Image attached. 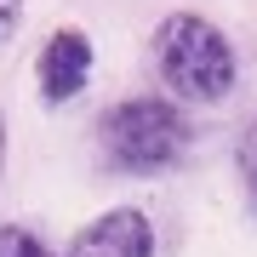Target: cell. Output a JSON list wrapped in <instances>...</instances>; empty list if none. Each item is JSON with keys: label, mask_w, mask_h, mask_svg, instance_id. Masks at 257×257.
I'll use <instances>...</instances> for the list:
<instances>
[{"label": "cell", "mask_w": 257, "mask_h": 257, "mask_svg": "<svg viewBox=\"0 0 257 257\" xmlns=\"http://www.w3.org/2000/svg\"><path fill=\"white\" fill-rule=\"evenodd\" d=\"M103 160L126 177H160L177 172L183 155L194 149V120L172 97H120L97 120Z\"/></svg>", "instance_id": "obj_1"}, {"label": "cell", "mask_w": 257, "mask_h": 257, "mask_svg": "<svg viewBox=\"0 0 257 257\" xmlns=\"http://www.w3.org/2000/svg\"><path fill=\"white\" fill-rule=\"evenodd\" d=\"M155 69L166 80V92L177 103H223L240 80V63H234V46L211 18L200 12H172L155 35Z\"/></svg>", "instance_id": "obj_2"}, {"label": "cell", "mask_w": 257, "mask_h": 257, "mask_svg": "<svg viewBox=\"0 0 257 257\" xmlns=\"http://www.w3.org/2000/svg\"><path fill=\"white\" fill-rule=\"evenodd\" d=\"M92 69H97L92 35L63 23V29L46 35V46H40V57H35V86H40V97H46L52 109H63V103H74L86 86H92Z\"/></svg>", "instance_id": "obj_3"}, {"label": "cell", "mask_w": 257, "mask_h": 257, "mask_svg": "<svg viewBox=\"0 0 257 257\" xmlns=\"http://www.w3.org/2000/svg\"><path fill=\"white\" fill-rule=\"evenodd\" d=\"M63 257H155V223L138 206H109L69 234Z\"/></svg>", "instance_id": "obj_4"}, {"label": "cell", "mask_w": 257, "mask_h": 257, "mask_svg": "<svg viewBox=\"0 0 257 257\" xmlns=\"http://www.w3.org/2000/svg\"><path fill=\"white\" fill-rule=\"evenodd\" d=\"M0 257H57L40 234L18 229V223H0Z\"/></svg>", "instance_id": "obj_5"}, {"label": "cell", "mask_w": 257, "mask_h": 257, "mask_svg": "<svg viewBox=\"0 0 257 257\" xmlns=\"http://www.w3.org/2000/svg\"><path fill=\"white\" fill-rule=\"evenodd\" d=\"M234 160H240V183H246V200H251V211H257V120H251L246 132H240Z\"/></svg>", "instance_id": "obj_6"}, {"label": "cell", "mask_w": 257, "mask_h": 257, "mask_svg": "<svg viewBox=\"0 0 257 257\" xmlns=\"http://www.w3.org/2000/svg\"><path fill=\"white\" fill-rule=\"evenodd\" d=\"M18 23H23V0H0V46L18 35Z\"/></svg>", "instance_id": "obj_7"}, {"label": "cell", "mask_w": 257, "mask_h": 257, "mask_svg": "<svg viewBox=\"0 0 257 257\" xmlns=\"http://www.w3.org/2000/svg\"><path fill=\"white\" fill-rule=\"evenodd\" d=\"M0 183H6V109H0Z\"/></svg>", "instance_id": "obj_8"}]
</instances>
